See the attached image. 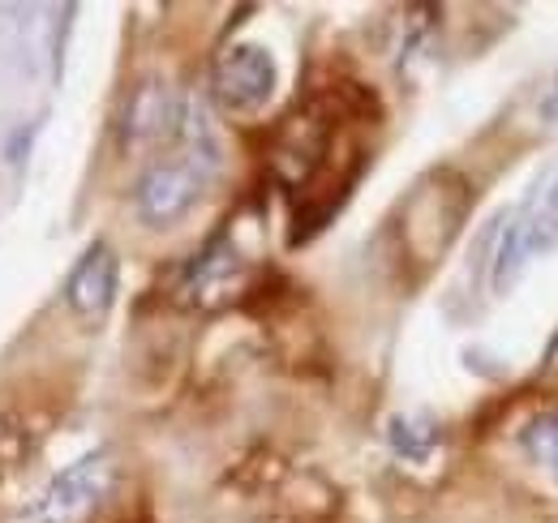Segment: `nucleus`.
Masks as SVG:
<instances>
[{
  "label": "nucleus",
  "mask_w": 558,
  "mask_h": 523,
  "mask_svg": "<svg viewBox=\"0 0 558 523\" xmlns=\"http://www.w3.org/2000/svg\"><path fill=\"white\" fill-rule=\"evenodd\" d=\"M558 250V159L542 168L529 197L502 219L489 250V292L507 296L537 258Z\"/></svg>",
  "instance_id": "nucleus-1"
},
{
  "label": "nucleus",
  "mask_w": 558,
  "mask_h": 523,
  "mask_svg": "<svg viewBox=\"0 0 558 523\" xmlns=\"http://www.w3.org/2000/svg\"><path fill=\"white\" fill-rule=\"evenodd\" d=\"M112 481H117L112 455L108 451H90V455H82L70 467H61L35 494V502L26 507L22 523H86L99 511V502L108 498Z\"/></svg>",
  "instance_id": "nucleus-2"
},
{
  "label": "nucleus",
  "mask_w": 558,
  "mask_h": 523,
  "mask_svg": "<svg viewBox=\"0 0 558 523\" xmlns=\"http://www.w3.org/2000/svg\"><path fill=\"white\" fill-rule=\"evenodd\" d=\"M210 172L203 163H194L190 155L181 159H163L155 168H146L134 190V206L146 228H172L177 219H185L194 210V202L207 190Z\"/></svg>",
  "instance_id": "nucleus-3"
},
{
  "label": "nucleus",
  "mask_w": 558,
  "mask_h": 523,
  "mask_svg": "<svg viewBox=\"0 0 558 523\" xmlns=\"http://www.w3.org/2000/svg\"><path fill=\"white\" fill-rule=\"evenodd\" d=\"M276 90V61L258 44H236L215 61V95L232 112H254Z\"/></svg>",
  "instance_id": "nucleus-4"
},
{
  "label": "nucleus",
  "mask_w": 558,
  "mask_h": 523,
  "mask_svg": "<svg viewBox=\"0 0 558 523\" xmlns=\"http://www.w3.org/2000/svg\"><path fill=\"white\" fill-rule=\"evenodd\" d=\"M117 279H121L117 254L108 245H90L82 254V262L73 266L70 283H65L70 309L82 323H99L112 309V301H117Z\"/></svg>",
  "instance_id": "nucleus-5"
},
{
  "label": "nucleus",
  "mask_w": 558,
  "mask_h": 523,
  "mask_svg": "<svg viewBox=\"0 0 558 523\" xmlns=\"http://www.w3.org/2000/svg\"><path fill=\"white\" fill-rule=\"evenodd\" d=\"M181 112H185V104H177L168 86L146 82L142 90H134V99H130V112H125V142H150V137H159V133L181 130Z\"/></svg>",
  "instance_id": "nucleus-6"
},
{
  "label": "nucleus",
  "mask_w": 558,
  "mask_h": 523,
  "mask_svg": "<svg viewBox=\"0 0 558 523\" xmlns=\"http://www.w3.org/2000/svg\"><path fill=\"white\" fill-rule=\"evenodd\" d=\"M387 438H391V451L400 459H409V463H425V459L438 451V429H434V421H425L417 412L396 416Z\"/></svg>",
  "instance_id": "nucleus-7"
},
{
  "label": "nucleus",
  "mask_w": 558,
  "mask_h": 523,
  "mask_svg": "<svg viewBox=\"0 0 558 523\" xmlns=\"http://www.w3.org/2000/svg\"><path fill=\"white\" fill-rule=\"evenodd\" d=\"M524 447H529V455L537 459V463L558 481V412H542V416L529 425Z\"/></svg>",
  "instance_id": "nucleus-8"
}]
</instances>
